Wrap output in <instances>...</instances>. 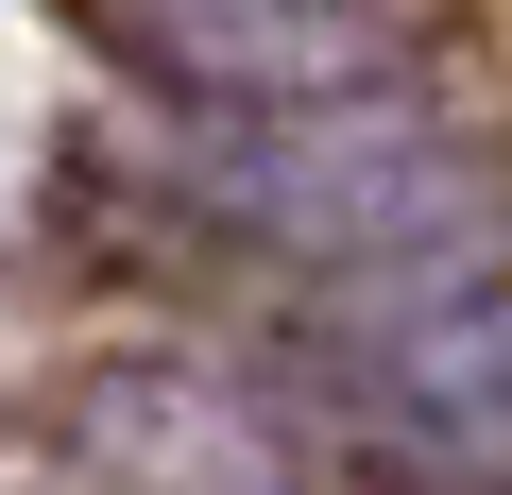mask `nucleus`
Masks as SVG:
<instances>
[{"mask_svg": "<svg viewBox=\"0 0 512 495\" xmlns=\"http://www.w3.org/2000/svg\"><path fill=\"white\" fill-rule=\"evenodd\" d=\"M359 410L410 444V461H444V478H512V291H427L410 325H376L359 342Z\"/></svg>", "mask_w": 512, "mask_h": 495, "instance_id": "obj_3", "label": "nucleus"}, {"mask_svg": "<svg viewBox=\"0 0 512 495\" xmlns=\"http://www.w3.org/2000/svg\"><path fill=\"white\" fill-rule=\"evenodd\" d=\"M188 205L291 274H342V291H461L512 257V171L393 86L239 103L222 137H188Z\"/></svg>", "mask_w": 512, "mask_h": 495, "instance_id": "obj_1", "label": "nucleus"}, {"mask_svg": "<svg viewBox=\"0 0 512 495\" xmlns=\"http://www.w3.org/2000/svg\"><path fill=\"white\" fill-rule=\"evenodd\" d=\"M86 18L188 86V103H308V86H376L410 0H86Z\"/></svg>", "mask_w": 512, "mask_h": 495, "instance_id": "obj_2", "label": "nucleus"}]
</instances>
